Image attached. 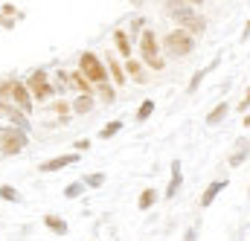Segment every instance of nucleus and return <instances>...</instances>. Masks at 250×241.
Returning a JSON list of instances; mask_svg holds the SVG:
<instances>
[{
    "instance_id": "nucleus-1",
    "label": "nucleus",
    "mask_w": 250,
    "mask_h": 241,
    "mask_svg": "<svg viewBox=\"0 0 250 241\" xmlns=\"http://www.w3.org/2000/svg\"><path fill=\"white\" fill-rule=\"evenodd\" d=\"M0 99H3V102H12V105L21 108L23 114L32 111V93H29L26 81H21V79H15V76L0 79Z\"/></svg>"
},
{
    "instance_id": "nucleus-2",
    "label": "nucleus",
    "mask_w": 250,
    "mask_h": 241,
    "mask_svg": "<svg viewBox=\"0 0 250 241\" xmlns=\"http://www.w3.org/2000/svg\"><path fill=\"white\" fill-rule=\"evenodd\" d=\"M160 44H163L160 50H166L172 59H187V56L195 53V38L189 35L187 29H181V26H178V29H169Z\"/></svg>"
},
{
    "instance_id": "nucleus-3",
    "label": "nucleus",
    "mask_w": 250,
    "mask_h": 241,
    "mask_svg": "<svg viewBox=\"0 0 250 241\" xmlns=\"http://www.w3.org/2000/svg\"><path fill=\"white\" fill-rule=\"evenodd\" d=\"M140 53H143V61H146V67L148 70H166V61L160 56V38L154 35V29H143L140 32Z\"/></svg>"
},
{
    "instance_id": "nucleus-4",
    "label": "nucleus",
    "mask_w": 250,
    "mask_h": 241,
    "mask_svg": "<svg viewBox=\"0 0 250 241\" xmlns=\"http://www.w3.org/2000/svg\"><path fill=\"white\" fill-rule=\"evenodd\" d=\"M26 87H29V93H32V102H38V105H47L59 90L50 84V73L47 70H35L29 79H26Z\"/></svg>"
},
{
    "instance_id": "nucleus-5",
    "label": "nucleus",
    "mask_w": 250,
    "mask_h": 241,
    "mask_svg": "<svg viewBox=\"0 0 250 241\" xmlns=\"http://www.w3.org/2000/svg\"><path fill=\"white\" fill-rule=\"evenodd\" d=\"M26 131L23 128H0V154L3 157H15L26 148Z\"/></svg>"
},
{
    "instance_id": "nucleus-6",
    "label": "nucleus",
    "mask_w": 250,
    "mask_h": 241,
    "mask_svg": "<svg viewBox=\"0 0 250 241\" xmlns=\"http://www.w3.org/2000/svg\"><path fill=\"white\" fill-rule=\"evenodd\" d=\"M79 70L84 73V79H87L90 84L108 81V67L102 64V59H99L96 53H82V56H79Z\"/></svg>"
},
{
    "instance_id": "nucleus-7",
    "label": "nucleus",
    "mask_w": 250,
    "mask_h": 241,
    "mask_svg": "<svg viewBox=\"0 0 250 241\" xmlns=\"http://www.w3.org/2000/svg\"><path fill=\"white\" fill-rule=\"evenodd\" d=\"M163 9H166V15H169L175 23H181V26H187L189 20L198 15V12H195V6H189V3H184V0H166V6H163Z\"/></svg>"
},
{
    "instance_id": "nucleus-8",
    "label": "nucleus",
    "mask_w": 250,
    "mask_h": 241,
    "mask_svg": "<svg viewBox=\"0 0 250 241\" xmlns=\"http://www.w3.org/2000/svg\"><path fill=\"white\" fill-rule=\"evenodd\" d=\"M73 163H79V154H62V157L47 160V163H38V172H44V175H50V172H62V169L73 166Z\"/></svg>"
},
{
    "instance_id": "nucleus-9",
    "label": "nucleus",
    "mask_w": 250,
    "mask_h": 241,
    "mask_svg": "<svg viewBox=\"0 0 250 241\" xmlns=\"http://www.w3.org/2000/svg\"><path fill=\"white\" fill-rule=\"evenodd\" d=\"M67 84H70L73 90H79V93H87V96H93V93H96V84H90V81L84 79V73H82V70H70Z\"/></svg>"
},
{
    "instance_id": "nucleus-10",
    "label": "nucleus",
    "mask_w": 250,
    "mask_h": 241,
    "mask_svg": "<svg viewBox=\"0 0 250 241\" xmlns=\"http://www.w3.org/2000/svg\"><path fill=\"white\" fill-rule=\"evenodd\" d=\"M227 186H230L227 181H212V183H209V186L204 189V195H201V209H209V206L215 203V198H218Z\"/></svg>"
},
{
    "instance_id": "nucleus-11",
    "label": "nucleus",
    "mask_w": 250,
    "mask_h": 241,
    "mask_svg": "<svg viewBox=\"0 0 250 241\" xmlns=\"http://www.w3.org/2000/svg\"><path fill=\"white\" fill-rule=\"evenodd\" d=\"M125 76L128 79H134V81H140V84H146L148 81V76H146V67H143V61H137V59H125Z\"/></svg>"
},
{
    "instance_id": "nucleus-12",
    "label": "nucleus",
    "mask_w": 250,
    "mask_h": 241,
    "mask_svg": "<svg viewBox=\"0 0 250 241\" xmlns=\"http://www.w3.org/2000/svg\"><path fill=\"white\" fill-rule=\"evenodd\" d=\"M114 47H117V53H120L123 59H131V38H128L125 29H117V32H114Z\"/></svg>"
},
{
    "instance_id": "nucleus-13",
    "label": "nucleus",
    "mask_w": 250,
    "mask_h": 241,
    "mask_svg": "<svg viewBox=\"0 0 250 241\" xmlns=\"http://www.w3.org/2000/svg\"><path fill=\"white\" fill-rule=\"evenodd\" d=\"M73 114H79V117H84V114H90L93 111V96H87V93H79L76 99H73Z\"/></svg>"
},
{
    "instance_id": "nucleus-14",
    "label": "nucleus",
    "mask_w": 250,
    "mask_h": 241,
    "mask_svg": "<svg viewBox=\"0 0 250 241\" xmlns=\"http://www.w3.org/2000/svg\"><path fill=\"white\" fill-rule=\"evenodd\" d=\"M154 203H157V192H154V186H146L137 198V209H151Z\"/></svg>"
},
{
    "instance_id": "nucleus-15",
    "label": "nucleus",
    "mask_w": 250,
    "mask_h": 241,
    "mask_svg": "<svg viewBox=\"0 0 250 241\" xmlns=\"http://www.w3.org/2000/svg\"><path fill=\"white\" fill-rule=\"evenodd\" d=\"M184 183V175H181V163H172V181H169V189H166V198H175L178 189Z\"/></svg>"
},
{
    "instance_id": "nucleus-16",
    "label": "nucleus",
    "mask_w": 250,
    "mask_h": 241,
    "mask_svg": "<svg viewBox=\"0 0 250 241\" xmlns=\"http://www.w3.org/2000/svg\"><path fill=\"white\" fill-rule=\"evenodd\" d=\"M108 70H111V79H114L117 84H125V81H128V76H125V67H123L117 59H114V56L108 59Z\"/></svg>"
},
{
    "instance_id": "nucleus-17",
    "label": "nucleus",
    "mask_w": 250,
    "mask_h": 241,
    "mask_svg": "<svg viewBox=\"0 0 250 241\" xmlns=\"http://www.w3.org/2000/svg\"><path fill=\"white\" fill-rule=\"evenodd\" d=\"M44 227H47V230H53V233H59V236L67 233V221L59 218V215H44Z\"/></svg>"
},
{
    "instance_id": "nucleus-18",
    "label": "nucleus",
    "mask_w": 250,
    "mask_h": 241,
    "mask_svg": "<svg viewBox=\"0 0 250 241\" xmlns=\"http://www.w3.org/2000/svg\"><path fill=\"white\" fill-rule=\"evenodd\" d=\"M53 114L62 120V125H67V122H70V114H73V108H70V102L59 99V102H53Z\"/></svg>"
},
{
    "instance_id": "nucleus-19",
    "label": "nucleus",
    "mask_w": 250,
    "mask_h": 241,
    "mask_svg": "<svg viewBox=\"0 0 250 241\" xmlns=\"http://www.w3.org/2000/svg\"><path fill=\"white\" fill-rule=\"evenodd\" d=\"M151 114H154V99H143V102H140V108H137V114H134V120L146 122Z\"/></svg>"
},
{
    "instance_id": "nucleus-20",
    "label": "nucleus",
    "mask_w": 250,
    "mask_h": 241,
    "mask_svg": "<svg viewBox=\"0 0 250 241\" xmlns=\"http://www.w3.org/2000/svg\"><path fill=\"white\" fill-rule=\"evenodd\" d=\"M230 114V108H227V102H221V105H215L212 111H209V117H207V125H218V122L224 120Z\"/></svg>"
},
{
    "instance_id": "nucleus-21",
    "label": "nucleus",
    "mask_w": 250,
    "mask_h": 241,
    "mask_svg": "<svg viewBox=\"0 0 250 241\" xmlns=\"http://www.w3.org/2000/svg\"><path fill=\"white\" fill-rule=\"evenodd\" d=\"M96 93L102 96V102H105V105H114V102H117V90H114V87H111L108 81L96 84Z\"/></svg>"
},
{
    "instance_id": "nucleus-22",
    "label": "nucleus",
    "mask_w": 250,
    "mask_h": 241,
    "mask_svg": "<svg viewBox=\"0 0 250 241\" xmlns=\"http://www.w3.org/2000/svg\"><path fill=\"white\" fill-rule=\"evenodd\" d=\"M215 64H218V59H212V64H209V67H204V70H198V73L192 76V81H189V93H195V90H198V84H201V81L207 79V73H209V70H212Z\"/></svg>"
},
{
    "instance_id": "nucleus-23",
    "label": "nucleus",
    "mask_w": 250,
    "mask_h": 241,
    "mask_svg": "<svg viewBox=\"0 0 250 241\" xmlns=\"http://www.w3.org/2000/svg\"><path fill=\"white\" fill-rule=\"evenodd\" d=\"M120 131H123V122H120V120H117V122H108V125L99 131V140H111V137H117Z\"/></svg>"
},
{
    "instance_id": "nucleus-24",
    "label": "nucleus",
    "mask_w": 250,
    "mask_h": 241,
    "mask_svg": "<svg viewBox=\"0 0 250 241\" xmlns=\"http://www.w3.org/2000/svg\"><path fill=\"white\" fill-rule=\"evenodd\" d=\"M0 198H3V201H9V203H18V201H21L18 189H12V186H0Z\"/></svg>"
},
{
    "instance_id": "nucleus-25",
    "label": "nucleus",
    "mask_w": 250,
    "mask_h": 241,
    "mask_svg": "<svg viewBox=\"0 0 250 241\" xmlns=\"http://www.w3.org/2000/svg\"><path fill=\"white\" fill-rule=\"evenodd\" d=\"M84 192V181H76V183H70L67 189H64V198H79Z\"/></svg>"
},
{
    "instance_id": "nucleus-26",
    "label": "nucleus",
    "mask_w": 250,
    "mask_h": 241,
    "mask_svg": "<svg viewBox=\"0 0 250 241\" xmlns=\"http://www.w3.org/2000/svg\"><path fill=\"white\" fill-rule=\"evenodd\" d=\"M102 183H105V175L102 172H93V175L84 178V186H102Z\"/></svg>"
},
{
    "instance_id": "nucleus-27",
    "label": "nucleus",
    "mask_w": 250,
    "mask_h": 241,
    "mask_svg": "<svg viewBox=\"0 0 250 241\" xmlns=\"http://www.w3.org/2000/svg\"><path fill=\"white\" fill-rule=\"evenodd\" d=\"M143 23H146L143 18H134V20H131V32H143Z\"/></svg>"
},
{
    "instance_id": "nucleus-28",
    "label": "nucleus",
    "mask_w": 250,
    "mask_h": 241,
    "mask_svg": "<svg viewBox=\"0 0 250 241\" xmlns=\"http://www.w3.org/2000/svg\"><path fill=\"white\" fill-rule=\"evenodd\" d=\"M0 26L12 29V26H15V18H9V15H0Z\"/></svg>"
},
{
    "instance_id": "nucleus-29",
    "label": "nucleus",
    "mask_w": 250,
    "mask_h": 241,
    "mask_svg": "<svg viewBox=\"0 0 250 241\" xmlns=\"http://www.w3.org/2000/svg\"><path fill=\"white\" fill-rule=\"evenodd\" d=\"M248 108H250V87H248V93H245V99L239 102V111H242V114H245Z\"/></svg>"
},
{
    "instance_id": "nucleus-30",
    "label": "nucleus",
    "mask_w": 250,
    "mask_h": 241,
    "mask_svg": "<svg viewBox=\"0 0 250 241\" xmlns=\"http://www.w3.org/2000/svg\"><path fill=\"white\" fill-rule=\"evenodd\" d=\"M3 15H9V18H12V15H15V18H18V9H15V6H12V3H6V6H3Z\"/></svg>"
},
{
    "instance_id": "nucleus-31",
    "label": "nucleus",
    "mask_w": 250,
    "mask_h": 241,
    "mask_svg": "<svg viewBox=\"0 0 250 241\" xmlns=\"http://www.w3.org/2000/svg\"><path fill=\"white\" fill-rule=\"evenodd\" d=\"M76 148H79V151H87V148H90V140H76Z\"/></svg>"
},
{
    "instance_id": "nucleus-32",
    "label": "nucleus",
    "mask_w": 250,
    "mask_h": 241,
    "mask_svg": "<svg viewBox=\"0 0 250 241\" xmlns=\"http://www.w3.org/2000/svg\"><path fill=\"white\" fill-rule=\"evenodd\" d=\"M242 38H245V41H248V38H250V20H248V23H245V32H242Z\"/></svg>"
},
{
    "instance_id": "nucleus-33",
    "label": "nucleus",
    "mask_w": 250,
    "mask_h": 241,
    "mask_svg": "<svg viewBox=\"0 0 250 241\" xmlns=\"http://www.w3.org/2000/svg\"><path fill=\"white\" fill-rule=\"evenodd\" d=\"M184 3H189V6H201L204 0H184Z\"/></svg>"
}]
</instances>
